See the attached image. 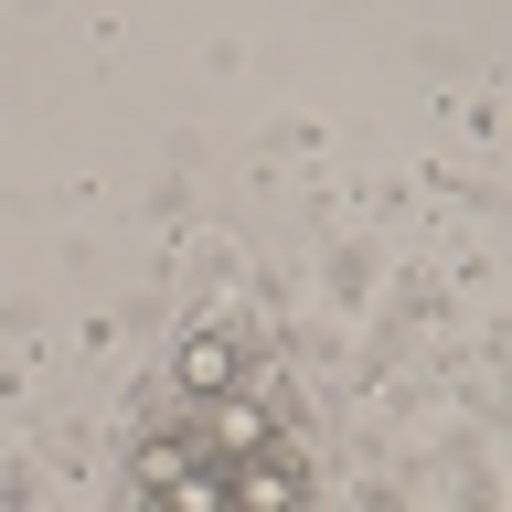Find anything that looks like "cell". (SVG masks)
<instances>
[{
	"mask_svg": "<svg viewBox=\"0 0 512 512\" xmlns=\"http://www.w3.org/2000/svg\"><path fill=\"white\" fill-rule=\"evenodd\" d=\"M256 363H267V352H256V331H246V320H203V331L171 352V395H182V406L256 395Z\"/></svg>",
	"mask_w": 512,
	"mask_h": 512,
	"instance_id": "6da1fadb",
	"label": "cell"
},
{
	"mask_svg": "<svg viewBox=\"0 0 512 512\" xmlns=\"http://www.w3.org/2000/svg\"><path fill=\"white\" fill-rule=\"evenodd\" d=\"M224 491H235V512H299V502H310V459H299V438L235 459V470H224Z\"/></svg>",
	"mask_w": 512,
	"mask_h": 512,
	"instance_id": "7a4b0ae2",
	"label": "cell"
}]
</instances>
